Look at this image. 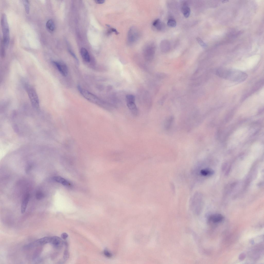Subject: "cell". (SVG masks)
<instances>
[{
	"label": "cell",
	"instance_id": "25",
	"mask_svg": "<svg viewBox=\"0 0 264 264\" xmlns=\"http://www.w3.org/2000/svg\"><path fill=\"white\" fill-rule=\"evenodd\" d=\"M69 257V253L68 250L66 249L64 253L63 258L65 259H67Z\"/></svg>",
	"mask_w": 264,
	"mask_h": 264
},
{
	"label": "cell",
	"instance_id": "9",
	"mask_svg": "<svg viewBox=\"0 0 264 264\" xmlns=\"http://www.w3.org/2000/svg\"><path fill=\"white\" fill-rule=\"evenodd\" d=\"M30 197V195L29 193H26L24 195L21 205V212L22 213H23L25 212Z\"/></svg>",
	"mask_w": 264,
	"mask_h": 264
},
{
	"label": "cell",
	"instance_id": "28",
	"mask_svg": "<svg viewBox=\"0 0 264 264\" xmlns=\"http://www.w3.org/2000/svg\"><path fill=\"white\" fill-rule=\"evenodd\" d=\"M96 2L98 4H103L104 2L105 1L104 0H97L96 1Z\"/></svg>",
	"mask_w": 264,
	"mask_h": 264
},
{
	"label": "cell",
	"instance_id": "29",
	"mask_svg": "<svg viewBox=\"0 0 264 264\" xmlns=\"http://www.w3.org/2000/svg\"><path fill=\"white\" fill-rule=\"evenodd\" d=\"M104 253L105 255L108 257H109L110 256V254L108 252L106 251H105L104 252Z\"/></svg>",
	"mask_w": 264,
	"mask_h": 264
},
{
	"label": "cell",
	"instance_id": "12",
	"mask_svg": "<svg viewBox=\"0 0 264 264\" xmlns=\"http://www.w3.org/2000/svg\"><path fill=\"white\" fill-rule=\"evenodd\" d=\"M53 179L56 182L60 183L65 186H68L70 185V183L68 181L61 177L55 176L53 177Z\"/></svg>",
	"mask_w": 264,
	"mask_h": 264
},
{
	"label": "cell",
	"instance_id": "20",
	"mask_svg": "<svg viewBox=\"0 0 264 264\" xmlns=\"http://www.w3.org/2000/svg\"><path fill=\"white\" fill-rule=\"evenodd\" d=\"M22 1L26 13L27 14H29L30 11V4L28 1L25 0H23Z\"/></svg>",
	"mask_w": 264,
	"mask_h": 264
},
{
	"label": "cell",
	"instance_id": "23",
	"mask_svg": "<svg viewBox=\"0 0 264 264\" xmlns=\"http://www.w3.org/2000/svg\"><path fill=\"white\" fill-rule=\"evenodd\" d=\"M196 39L198 43L202 47H206L207 45L206 44L201 38L199 37H197L196 38Z\"/></svg>",
	"mask_w": 264,
	"mask_h": 264
},
{
	"label": "cell",
	"instance_id": "14",
	"mask_svg": "<svg viewBox=\"0 0 264 264\" xmlns=\"http://www.w3.org/2000/svg\"><path fill=\"white\" fill-rule=\"evenodd\" d=\"M182 11L185 17L187 18L189 16L191 12L190 9L187 5L184 4L183 6Z\"/></svg>",
	"mask_w": 264,
	"mask_h": 264
},
{
	"label": "cell",
	"instance_id": "3",
	"mask_svg": "<svg viewBox=\"0 0 264 264\" xmlns=\"http://www.w3.org/2000/svg\"><path fill=\"white\" fill-rule=\"evenodd\" d=\"M25 88L32 106L35 109H38L39 107V99L35 89L27 85H26Z\"/></svg>",
	"mask_w": 264,
	"mask_h": 264
},
{
	"label": "cell",
	"instance_id": "24",
	"mask_svg": "<svg viewBox=\"0 0 264 264\" xmlns=\"http://www.w3.org/2000/svg\"><path fill=\"white\" fill-rule=\"evenodd\" d=\"M5 48L2 44V43L1 48V54L2 57H4L5 55Z\"/></svg>",
	"mask_w": 264,
	"mask_h": 264
},
{
	"label": "cell",
	"instance_id": "6",
	"mask_svg": "<svg viewBox=\"0 0 264 264\" xmlns=\"http://www.w3.org/2000/svg\"><path fill=\"white\" fill-rule=\"evenodd\" d=\"M139 37V33L138 29L135 27H131L128 31L127 40L128 43L132 44L138 40Z\"/></svg>",
	"mask_w": 264,
	"mask_h": 264
},
{
	"label": "cell",
	"instance_id": "10",
	"mask_svg": "<svg viewBox=\"0 0 264 264\" xmlns=\"http://www.w3.org/2000/svg\"><path fill=\"white\" fill-rule=\"evenodd\" d=\"M224 218L223 216L221 214H216L211 215L209 218V220L213 223H217L222 221Z\"/></svg>",
	"mask_w": 264,
	"mask_h": 264
},
{
	"label": "cell",
	"instance_id": "13",
	"mask_svg": "<svg viewBox=\"0 0 264 264\" xmlns=\"http://www.w3.org/2000/svg\"><path fill=\"white\" fill-rule=\"evenodd\" d=\"M51 237H45L38 239L35 241V243L38 245H43L50 243Z\"/></svg>",
	"mask_w": 264,
	"mask_h": 264
},
{
	"label": "cell",
	"instance_id": "19",
	"mask_svg": "<svg viewBox=\"0 0 264 264\" xmlns=\"http://www.w3.org/2000/svg\"><path fill=\"white\" fill-rule=\"evenodd\" d=\"M126 100L127 103L135 102V97L132 94H128L126 97Z\"/></svg>",
	"mask_w": 264,
	"mask_h": 264
},
{
	"label": "cell",
	"instance_id": "1",
	"mask_svg": "<svg viewBox=\"0 0 264 264\" xmlns=\"http://www.w3.org/2000/svg\"><path fill=\"white\" fill-rule=\"evenodd\" d=\"M215 73L220 77L235 82L244 81L248 77V75L245 72L232 69L219 68L216 70Z\"/></svg>",
	"mask_w": 264,
	"mask_h": 264
},
{
	"label": "cell",
	"instance_id": "27",
	"mask_svg": "<svg viewBox=\"0 0 264 264\" xmlns=\"http://www.w3.org/2000/svg\"><path fill=\"white\" fill-rule=\"evenodd\" d=\"M69 52L70 53V54L72 55L73 56V57L75 59V60H76V61L77 62V63H78V59L77 58V57L76 56V55H75V54L74 53H73L71 51H69Z\"/></svg>",
	"mask_w": 264,
	"mask_h": 264
},
{
	"label": "cell",
	"instance_id": "30",
	"mask_svg": "<svg viewBox=\"0 0 264 264\" xmlns=\"http://www.w3.org/2000/svg\"><path fill=\"white\" fill-rule=\"evenodd\" d=\"M228 1H222V3H226Z\"/></svg>",
	"mask_w": 264,
	"mask_h": 264
},
{
	"label": "cell",
	"instance_id": "18",
	"mask_svg": "<svg viewBox=\"0 0 264 264\" xmlns=\"http://www.w3.org/2000/svg\"><path fill=\"white\" fill-rule=\"evenodd\" d=\"M174 120V117H170L167 119L165 123V128L167 129H169L170 128Z\"/></svg>",
	"mask_w": 264,
	"mask_h": 264
},
{
	"label": "cell",
	"instance_id": "2",
	"mask_svg": "<svg viewBox=\"0 0 264 264\" xmlns=\"http://www.w3.org/2000/svg\"><path fill=\"white\" fill-rule=\"evenodd\" d=\"M1 24L3 35L2 43L5 48L9 45L10 40V31L6 16L3 13L2 15Z\"/></svg>",
	"mask_w": 264,
	"mask_h": 264
},
{
	"label": "cell",
	"instance_id": "16",
	"mask_svg": "<svg viewBox=\"0 0 264 264\" xmlns=\"http://www.w3.org/2000/svg\"><path fill=\"white\" fill-rule=\"evenodd\" d=\"M47 29L50 31H53L55 29V26L53 21L52 19L48 20L46 24Z\"/></svg>",
	"mask_w": 264,
	"mask_h": 264
},
{
	"label": "cell",
	"instance_id": "8",
	"mask_svg": "<svg viewBox=\"0 0 264 264\" xmlns=\"http://www.w3.org/2000/svg\"><path fill=\"white\" fill-rule=\"evenodd\" d=\"M50 243L55 248H59L61 247L63 242L61 238L55 236L51 237Z\"/></svg>",
	"mask_w": 264,
	"mask_h": 264
},
{
	"label": "cell",
	"instance_id": "4",
	"mask_svg": "<svg viewBox=\"0 0 264 264\" xmlns=\"http://www.w3.org/2000/svg\"><path fill=\"white\" fill-rule=\"evenodd\" d=\"M78 88L81 94L88 100L96 104H101L104 103L97 96L82 88L79 86H78Z\"/></svg>",
	"mask_w": 264,
	"mask_h": 264
},
{
	"label": "cell",
	"instance_id": "21",
	"mask_svg": "<svg viewBox=\"0 0 264 264\" xmlns=\"http://www.w3.org/2000/svg\"><path fill=\"white\" fill-rule=\"evenodd\" d=\"M168 25L172 27H175L176 25V22L175 20L173 19H169L167 22Z\"/></svg>",
	"mask_w": 264,
	"mask_h": 264
},
{
	"label": "cell",
	"instance_id": "15",
	"mask_svg": "<svg viewBox=\"0 0 264 264\" xmlns=\"http://www.w3.org/2000/svg\"><path fill=\"white\" fill-rule=\"evenodd\" d=\"M153 25L159 30H161L163 28V24L159 19L155 20L153 23Z\"/></svg>",
	"mask_w": 264,
	"mask_h": 264
},
{
	"label": "cell",
	"instance_id": "26",
	"mask_svg": "<svg viewBox=\"0 0 264 264\" xmlns=\"http://www.w3.org/2000/svg\"><path fill=\"white\" fill-rule=\"evenodd\" d=\"M61 236L62 238L65 239L68 237V235L67 233H64L61 234Z\"/></svg>",
	"mask_w": 264,
	"mask_h": 264
},
{
	"label": "cell",
	"instance_id": "11",
	"mask_svg": "<svg viewBox=\"0 0 264 264\" xmlns=\"http://www.w3.org/2000/svg\"><path fill=\"white\" fill-rule=\"evenodd\" d=\"M80 53L83 60L86 62H89L90 60V58L87 50L85 48H82L81 49Z\"/></svg>",
	"mask_w": 264,
	"mask_h": 264
},
{
	"label": "cell",
	"instance_id": "7",
	"mask_svg": "<svg viewBox=\"0 0 264 264\" xmlns=\"http://www.w3.org/2000/svg\"><path fill=\"white\" fill-rule=\"evenodd\" d=\"M53 63L62 76L65 77L67 75L68 71V69L66 65L64 63L62 62L57 61H53Z\"/></svg>",
	"mask_w": 264,
	"mask_h": 264
},
{
	"label": "cell",
	"instance_id": "17",
	"mask_svg": "<svg viewBox=\"0 0 264 264\" xmlns=\"http://www.w3.org/2000/svg\"><path fill=\"white\" fill-rule=\"evenodd\" d=\"M200 173L201 174L204 176H207L211 175L214 173L213 171L209 168H205L201 170Z\"/></svg>",
	"mask_w": 264,
	"mask_h": 264
},
{
	"label": "cell",
	"instance_id": "22",
	"mask_svg": "<svg viewBox=\"0 0 264 264\" xmlns=\"http://www.w3.org/2000/svg\"><path fill=\"white\" fill-rule=\"evenodd\" d=\"M45 196L44 194L42 192L38 191L36 194L35 197L38 200H41Z\"/></svg>",
	"mask_w": 264,
	"mask_h": 264
},
{
	"label": "cell",
	"instance_id": "5",
	"mask_svg": "<svg viewBox=\"0 0 264 264\" xmlns=\"http://www.w3.org/2000/svg\"><path fill=\"white\" fill-rule=\"evenodd\" d=\"M155 51V47L152 43H148L144 46L143 49V54L145 60L148 62L153 59Z\"/></svg>",
	"mask_w": 264,
	"mask_h": 264
}]
</instances>
